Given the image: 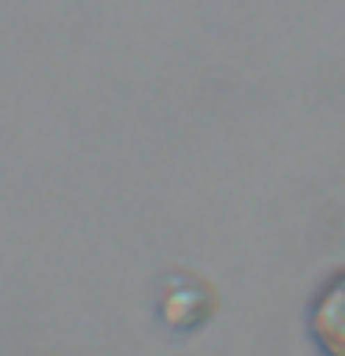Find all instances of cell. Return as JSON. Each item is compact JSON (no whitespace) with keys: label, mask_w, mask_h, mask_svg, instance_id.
<instances>
[{"label":"cell","mask_w":345,"mask_h":356,"mask_svg":"<svg viewBox=\"0 0 345 356\" xmlns=\"http://www.w3.org/2000/svg\"><path fill=\"white\" fill-rule=\"evenodd\" d=\"M312 338L323 356H345V271L319 289L312 305Z\"/></svg>","instance_id":"1"},{"label":"cell","mask_w":345,"mask_h":356,"mask_svg":"<svg viewBox=\"0 0 345 356\" xmlns=\"http://www.w3.org/2000/svg\"><path fill=\"white\" fill-rule=\"evenodd\" d=\"M160 316L171 330H197L211 316V293L189 275H175L163 286L160 297Z\"/></svg>","instance_id":"2"}]
</instances>
